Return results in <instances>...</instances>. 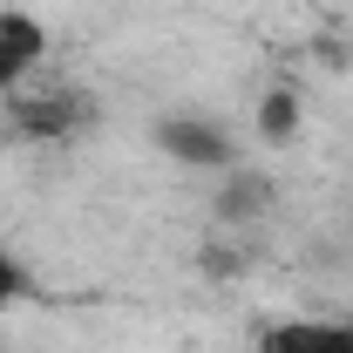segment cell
<instances>
[{
  "label": "cell",
  "mask_w": 353,
  "mask_h": 353,
  "mask_svg": "<svg viewBox=\"0 0 353 353\" xmlns=\"http://www.w3.org/2000/svg\"><path fill=\"white\" fill-rule=\"evenodd\" d=\"M265 204H272V183H265L259 170H231V176L218 183V197H211L218 224H231V231H245V224L259 218Z\"/></svg>",
  "instance_id": "4"
},
{
  "label": "cell",
  "mask_w": 353,
  "mask_h": 353,
  "mask_svg": "<svg viewBox=\"0 0 353 353\" xmlns=\"http://www.w3.org/2000/svg\"><path fill=\"white\" fill-rule=\"evenodd\" d=\"M157 143L170 150L176 163H190V170H231V136L218 123H204V116H163Z\"/></svg>",
  "instance_id": "2"
},
{
  "label": "cell",
  "mask_w": 353,
  "mask_h": 353,
  "mask_svg": "<svg viewBox=\"0 0 353 353\" xmlns=\"http://www.w3.org/2000/svg\"><path fill=\"white\" fill-rule=\"evenodd\" d=\"M292 130H299V95H292V88H272L259 102V136L265 143H285Z\"/></svg>",
  "instance_id": "5"
},
{
  "label": "cell",
  "mask_w": 353,
  "mask_h": 353,
  "mask_svg": "<svg viewBox=\"0 0 353 353\" xmlns=\"http://www.w3.org/2000/svg\"><path fill=\"white\" fill-rule=\"evenodd\" d=\"M259 353H312V319H279V326H265Z\"/></svg>",
  "instance_id": "6"
},
{
  "label": "cell",
  "mask_w": 353,
  "mask_h": 353,
  "mask_svg": "<svg viewBox=\"0 0 353 353\" xmlns=\"http://www.w3.org/2000/svg\"><path fill=\"white\" fill-rule=\"evenodd\" d=\"M95 123V102L82 88H48V95H14V130L34 136V143H61V136H82Z\"/></svg>",
  "instance_id": "1"
},
{
  "label": "cell",
  "mask_w": 353,
  "mask_h": 353,
  "mask_svg": "<svg viewBox=\"0 0 353 353\" xmlns=\"http://www.w3.org/2000/svg\"><path fill=\"white\" fill-rule=\"evenodd\" d=\"M48 54V34L28 21V14H0V95L28 82V68Z\"/></svg>",
  "instance_id": "3"
},
{
  "label": "cell",
  "mask_w": 353,
  "mask_h": 353,
  "mask_svg": "<svg viewBox=\"0 0 353 353\" xmlns=\"http://www.w3.org/2000/svg\"><path fill=\"white\" fill-rule=\"evenodd\" d=\"M312 353H353V319H312Z\"/></svg>",
  "instance_id": "7"
},
{
  "label": "cell",
  "mask_w": 353,
  "mask_h": 353,
  "mask_svg": "<svg viewBox=\"0 0 353 353\" xmlns=\"http://www.w3.org/2000/svg\"><path fill=\"white\" fill-rule=\"evenodd\" d=\"M21 292H28V265L0 252V306H7V299H21Z\"/></svg>",
  "instance_id": "8"
}]
</instances>
